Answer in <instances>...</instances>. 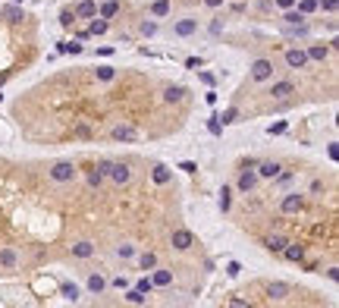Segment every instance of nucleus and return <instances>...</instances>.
<instances>
[{
  "mask_svg": "<svg viewBox=\"0 0 339 308\" xmlns=\"http://www.w3.org/2000/svg\"><path fill=\"white\" fill-rule=\"evenodd\" d=\"M126 302H132V305H145V302H148V296H145V293H138V289H129V286H126Z\"/></svg>",
  "mask_w": 339,
  "mask_h": 308,
  "instance_id": "29",
  "label": "nucleus"
},
{
  "mask_svg": "<svg viewBox=\"0 0 339 308\" xmlns=\"http://www.w3.org/2000/svg\"><path fill=\"white\" fill-rule=\"evenodd\" d=\"M151 176H154V183H157V186H166L170 179H173V173H170V167H163V164H157L154 170H151Z\"/></svg>",
  "mask_w": 339,
  "mask_h": 308,
  "instance_id": "21",
  "label": "nucleus"
},
{
  "mask_svg": "<svg viewBox=\"0 0 339 308\" xmlns=\"http://www.w3.org/2000/svg\"><path fill=\"white\" fill-rule=\"evenodd\" d=\"M282 132H286V123H273L270 126V135H282Z\"/></svg>",
  "mask_w": 339,
  "mask_h": 308,
  "instance_id": "44",
  "label": "nucleus"
},
{
  "mask_svg": "<svg viewBox=\"0 0 339 308\" xmlns=\"http://www.w3.org/2000/svg\"><path fill=\"white\" fill-rule=\"evenodd\" d=\"M286 296H289V286H286V283H279V280H276V283L267 286V299H270V302H282Z\"/></svg>",
  "mask_w": 339,
  "mask_h": 308,
  "instance_id": "18",
  "label": "nucleus"
},
{
  "mask_svg": "<svg viewBox=\"0 0 339 308\" xmlns=\"http://www.w3.org/2000/svg\"><path fill=\"white\" fill-rule=\"evenodd\" d=\"M311 60H308V53H305V47H289L286 50V66L289 69H305Z\"/></svg>",
  "mask_w": 339,
  "mask_h": 308,
  "instance_id": "8",
  "label": "nucleus"
},
{
  "mask_svg": "<svg viewBox=\"0 0 339 308\" xmlns=\"http://www.w3.org/2000/svg\"><path fill=\"white\" fill-rule=\"evenodd\" d=\"M207 132H211V135H220V132H223L220 117H211V120H207Z\"/></svg>",
  "mask_w": 339,
  "mask_h": 308,
  "instance_id": "37",
  "label": "nucleus"
},
{
  "mask_svg": "<svg viewBox=\"0 0 339 308\" xmlns=\"http://www.w3.org/2000/svg\"><path fill=\"white\" fill-rule=\"evenodd\" d=\"M13 4H19V0H13Z\"/></svg>",
  "mask_w": 339,
  "mask_h": 308,
  "instance_id": "55",
  "label": "nucleus"
},
{
  "mask_svg": "<svg viewBox=\"0 0 339 308\" xmlns=\"http://www.w3.org/2000/svg\"><path fill=\"white\" fill-rule=\"evenodd\" d=\"M117 255H120V258H132V255H135V245H129V242L117 245Z\"/></svg>",
  "mask_w": 339,
  "mask_h": 308,
  "instance_id": "39",
  "label": "nucleus"
},
{
  "mask_svg": "<svg viewBox=\"0 0 339 308\" xmlns=\"http://www.w3.org/2000/svg\"><path fill=\"white\" fill-rule=\"evenodd\" d=\"M138 32H142V35H148V38H151V35L157 32V22H148V19H145V22L138 25Z\"/></svg>",
  "mask_w": 339,
  "mask_h": 308,
  "instance_id": "42",
  "label": "nucleus"
},
{
  "mask_svg": "<svg viewBox=\"0 0 339 308\" xmlns=\"http://www.w3.org/2000/svg\"><path fill=\"white\" fill-rule=\"evenodd\" d=\"M226 274H230V277H239V274H242V264H239V261H230V264H226Z\"/></svg>",
  "mask_w": 339,
  "mask_h": 308,
  "instance_id": "43",
  "label": "nucleus"
},
{
  "mask_svg": "<svg viewBox=\"0 0 339 308\" xmlns=\"http://www.w3.org/2000/svg\"><path fill=\"white\" fill-rule=\"evenodd\" d=\"M0 82H4V76H0Z\"/></svg>",
  "mask_w": 339,
  "mask_h": 308,
  "instance_id": "56",
  "label": "nucleus"
},
{
  "mask_svg": "<svg viewBox=\"0 0 339 308\" xmlns=\"http://www.w3.org/2000/svg\"><path fill=\"white\" fill-rule=\"evenodd\" d=\"M16 264H19L16 248H0V267H4V270H13Z\"/></svg>",
  "mask_w": 339,
  "mask_h": 308,
  "instance_id": "20",
  "label": "nucleus"
},
{
  "mask_svg": "<svg viewBox=\"0 0 339 308\" xmlns=\"http://www.w3.org/2000/svg\"><path fill=\"white\" fill-rule=\"evenodd\" d=\"M151 283H154L157 289H166L170 283H173V270H166V267H151Z\"/></svg>",
  "mask_w": 339,
  "mask_h": 308,
  "instance_id": "12",
  "label": "nucleus"
},
{
  "mask_svg": "<svg viewBox=\"0 0 339 308\" xmlns=\"http://www.w3.org/2000/svg\"><path fill=\"white\" fill-rule=\"evenodd\" d=\"M69 251H72V258H91L94 255V242H88V239H82V242H72L69 245Z\"/></svg>",
  "mask_w": 339,
  "mask_h": 308,
  "instance_id": "16",
  "label": "nucleus"
},
{
  "mask_svg": "<svg viewBox=\"0 0 339 308\" xmlns=\"http://www.w3.org/2000/svg\"><path fill=\"white\" fill-rule=\"evenodd\" d=\"M170 13V0H157V4H151V16H157V19H160V16H166Z\"/></svg>",
  "mask_w": 339,
  "mask_h": 308,
  "instance_id": "31",
  "label": "nucleus"
},
{
  "mask_svg": "<svg viewBox=\"0 0 339 308\" xmlns=\"http://www.w3.org/2000/svg\"><path fill=\"white\" fill-rule=\"evenodd\" d=\"M72 13H75V19H94V16H98V4H94V0H82Z\"/></svg>",
  "mask_w": 339,
  "mask_h": 308,
  "instance_id": "15",
  "label": "nucleus"
},
{
  "mask_svg": "<svg viewBox=\"0 0 339 308\" xmlns=\"http://www.w3.org/2000/svg\"><path fill=\"white\" fill-rule=\"evenodd\" d=\"M270 79H273V60L258 57L251 63V82H270Z\"/></svg>",
  "mask_w": 339,
  "mask_h": 308,
  "instance_id": "6",
  "label": "nucleus"
},
{
  "mask_svg": "<svg viewBox=\"0 0 339 308\" xmlns=\"http://www.w3.org/2000/svg\"><path fill=\"white\" fill-rule=\"evenodd\" d=\"M314 10H317V0H301V4H298V13H305V16L314 13Z\"/></svg>",
  "mask_w": 339,
  "mask_h": 308,
  "instance_id": "40",
  "label": "nucleus"
},
{
  "mask_svg": "<svg viewBox=\"0 0 339 308\" xmlns=\"http://www.w3.org/2000/svg\"><path fill=\"white\" fill-rule=\"evenodd\" d=\"M327 277H330V280L336 283V280H339V267H330V270H327Z\"/></svg>",
  "mask_w": 339,
  "mask_h": 308,
  "instance_id": "51",
  "label": "nucleus"
},
{
  "mask_svg": "<svg viewBox=\"0 0 339 308\" xmlns=\"http://www.w3.org/2000/svg\"><path fill=\"white\" fill-rule=\"evenodd\" d=\"M0 13H4L10 22H19V19H22V10H19V7H4Z\"/></svg>",
  "mask_w": 339,
  "mask_h": 308,
  "instance_id": "33",
  "label": "nucleus"
},
{
  "mask_svg": "<svg viewBox=\"0 0 339 308\" xmlns=\"http://www.w3.org/2000/svg\"><path fill=\"white\" fill-rule=\"evenodd\" d=\"M185 66H188V69H198V66H201V57H188Z\"/></svg>",
  "mask_w": 339,
  "mask_h": 308,
  "instance_id": "46",
  "label": "nucleus"
},
{
  "mask_svg": "<svg viewBox=\"0 0 339 308\" xmlns=\"http://www.w3.org/2000/svg\"><path fill=\"white\" fill-rule=\"evenodd\" d=\"M138 267H142V270H151V267H157V255H154V251H145V255L138 258Z\"/></svg>",
  "mask_w": 339,
  "mask_h": 308,
  "instance_id": "30",
  "label": "nucleus"
},
{
  "mask_svg": "<svg viewBox=\"0 0 339 308\" xmlns=\"http://www.w3.org/2000/svg\"><path fill=\"white\" fill-rule=\"evenodd\" d=\"M117 13H120V4H117V0H107V4L98 10V16H101V19H113Z\"/></svg>",
  "mask_w": 339,
  "mask_h": 308,
  "instance_id": "25",
  "label": "nucleus"
},
{
  "mask_svg": "<svg viewBox=\"0 0 339 308\" xmlns=\"http://www.w3.org/2000/svg\"><path fill=\"white\" fill-rule=\"evenodd\" d=\"M204 7H211V10H217V7H223V0H204Z\"/></svg>",
  "mask_w": 339,
  "mask_h": 308,
  "instance_id": "52",
  "label": "nucleus"
},
{
  "mask_svg": "<svg viewBox=\"0 0 339 308\" xmlns=\"http://www.w3.org/2000/svg\"><path fill=\"white\" fill-rule=\"evenodd\" d=\"M198 32V19H179L173 25V35H179V38H188V35Z\"/></svg>",
  "mask_w": 339,
  "mask_h": 308,
  "instance_id": "17",
  "label": "nucleus"
},
{
  "mask_svg": "<svg viewBox=\"0 0 339 308\" xmlns=\"http://www.w3.org/2000/svg\"><path fill=\"white\" fill-rule=\"evenodd\" d=\"M185 95H188V88H182V85H166L160 92L163 104H179V101H185Z\"/></svg>",
  "mask_w": 339,
  "mask_h": 308,
  "instance_id": "10",
  "label": "nucleus"
},
{
  "mask_svg": "<svg viewBox=\"0 0 339 308\" xmlns=\"http://www.w3.org/2000/svg\"><path fill=\"white\" fill-rule=\"evenodd\" d=\"M282 22H286V25H301V22H305V13H298V10L292 7V10H286V16H282Z\"/></svg>",
  "mask_w": 339,
  "mask_h": 308,
  "instance_id": "26",
  "label": "nucleus"
},
{
  "mask_svg": "<svg viewBox=\"0 0 339 308\" xmlns=\"http://www.w3.org/2000/svg\"><path fill=\"white\" fill-rule=\"evenodd\" d=\"M255 164H258V160H248V164H245V167L239 170V179H236V189H239L242 195H248V192H255V189H258V183H261V176H258Z\"/></svg>",
  "mask_w": 339,
  "mask_h": 308,
  "instance_id": "1",
  "label": "nucleus"
},
{
  "mask_svg": "<svg viewBox=\"0 0 339 308\" xmlns=\"http://www.w3.org/2000/svg\"><path fill=\"white\" fill-rule=\"evenodd\" d=\"M72 22H75V13H72V10H63V13H60V25H63V29H72Z\"/></svg>",
  "mask_w": 339,
  "mask_h": 308,
  "instance_id": "38",
  "label": "nucleus"
},
{
  "mask_svg": "<svg viewBox=\"0 0 339 308\" xmlns=\"http://www.w3.org/2000/svg\"><path fill=\"white\" fill-rule=\"evenodd\" d=\"M220 123H223V126H230V123H239V110H236V107H230V110H223Z\"/></svg>",
  "mask_w": 339,
  "mask_h": 308,
  "instance_id": "34",
  "label": "nucleus"
},
{
  "mask_svg": "<svg viewBox=\"0 0 339 308\" xmlns=\"http://www.w3.org/2000/svg\"><path fill=\"white\" fill-rule=\"evenodd\" d=\"M135 289H138V293H145V296H148V293H151V289H154V283H151V277H142Z\"/></svg>",
  "mask_w": 339,
  "mask_h": 308,
  "instance_id": "41",
  "label": "nucleus"
},
{
  "mask_svg": "<svg viewBox=\"0 0 339 308\" xmlns=\"http://www.w3.org/2000/svg\"><path fill=\"white\" fill-rule=\"evenodd\" d=\"M47 176L53 179V183H72V179L79 176V167H75L72 160H56V164L47 170Z\"/></svg>",
  "mask_w": 339,
  "mask_h": 308,
  "instance_id": "2",
  "label": "nucleus"
},
{
  "mask_svg": "<svg viewBox=\"0 0 339 308\" xmlns=\"http://www.w3.org/2000/svg\"><path fill=\"white\" fill-rule=\"evenodd\" d=\"M286 242H289V239H286V236H279V233H276V236H267V239H264V248H267L270 255H279V251L286 248Z\"/></svg>",
  "mask_w": 339,
  "mask_h": 308,
  "instance_id": "19",
  "label": "nucleus"
},
{
  "mask_svg": "<svg viewBox=\"0 0 339 308\" xmlns=\"http://www.w3.org/2000/svg\"><path fill=\"white\" fill-rule=\"evenodd\" d=\"M179 170H185V173H195V170H198V167H195V164H192V160H182V164H179Z\"/></svg>",
  "mask_w": 339,
  "mask_h": 308,
  "instance_id": "45",
  "label": "nucleus"
},
{
  "mask_svg": "<svg viewBox=\"0 0 339 308\" xmlns=\"http://www.w3.org/2000/svg\"><path fill=\"white\" fill-rule=\"evenodd\" d=\"M305 205H308V198L301 195V192H289V195L279 198V211H282V214H301V211H305Z\"/></svg>",
  "mask_w": 339,
  "mask_h": 308,
  "instance_id": "4",
  "label": "nucleus"
},
{
  "mask_svg": "<svg viewBox=\"0 0 339 308\" xmlns=\"http://www.w3.org/2000/svg\"><path fill=\"white\" fill-rule=\"evenodd\" d=\"M286 261H292V264H298V261H305V245H298V242H286V248L279 251Z\"/></svg>",
  "mask_w": 339,
  "mask_h": 308,
  "instance_id": "14",
  "label": "nucleus"
},
{
  "mask_svg": "<svg viewBox=\"0 0 339 308\" xmlns=\"http://www.w3.org/2000/svg\"><path fill=\"white\" fill-rule=\"evenodd\" d=\"M113 286H117V289H126V286H129V280H126V277H117V280H113Z\"/></svg>",
  "mask_w": 339,
  "mask_h": 308,
  "instance_id": "50",
  "label": "nucleus"
},
{
  "mask_svg": "<svg viewBox=\"0 0 339 308\" xmlns=\"http://www.w3.org/2000/svg\"><path fill=\"white\" fill-rule=\"evenodd\" d=\"M230 205H233V189L223 186V189H220V211L226 214V211H230Z\"/></svg>",
  "mask_w": 339,
  "mask_h": 308,
  "instance_id": "27",
  "label": "nucleus"
},
{
  "mask_svg": "<svg viewBox=\"0 0 339 308\" xmlns=\"http://www.w3.org/2000/svg\"><path fill=\"white\" fill-rule=\"evenodd\" d=\"M107 29H110V19H101V16H94L91 25H88V35H107Z\"/></svg>",
  "mask_w": 339,
  "mask_h": 308,
  "instance_id": "23",
  "label": "nucleus"
},
{
  "mask_svg": "<svg viewBox=\"0 0 339 308\" xmlns=\"http://www.w3.org/2000/svg\"><path fill=\"white\" fill-rule=\"evenodd\" d=\"M107 176L113 179V186H129V183H132V167L123 164V160H110Z\"/></svg>",
  "mask_w": 339,
  "mask_h": 308,
  "instance_id": "3",
  "label": "nucleus"
},
{
  "mask_svg": "<svg viewBox=\"0 0 339 308\" xmlns=\"http://www.w3.org/2000/svg\"><path fill=\"white\" fill-rule=\"evenodd\" d=\"M255 170H258V176H261V179H273V176L282 170V164H279V160H258Z\"/></svg>",
  "mask_w": 339,
  "mask_h": 308,
  "instance_id": "11",
  "label": "nucleus"
},
{
  "mask_svg": "<svg viewBox=\"0 0 339 308\" xmlns=\"http://www.w3.org/2000/svg\"><path fill=\"white\" fill-rule=\"evenodd\" d=\"M110 135H113V142H135L138 129H135V126H129V123H120V126H113V129H110Z\"/></svg>",
  "mask_w": 339,
  "mask_h": 308,
  "instance_id": "9",
  "label": "nucleus"
},
{
  "mask_svg": "<svg viewBox=\"0 0 339 308\" xmlns=\"http://www.w3.org/2000/svg\"><path fill=\"white\" fill-rule=\"evenodd\" d=\"M104 179H107V176H104V173H101L98 167H94V170H88V176H85V183H88L91 189H101V186H104Z\"/></svg>",
  "mask_w": 339,
  "mask_h": 308,
  "instance_id": "24",
  "label": "nucleus"
},
{
  "mask_svg": "<svg viewBox=\"0 0 339 308\" xmlns=\"http://www.w3.org/2000/svg\"><path fill=\"white\" fill-rule=\"evenodd\" d=\"M220 29H223V22H220V19H214V22H211V32H214V35H220Z\"/></svg>",
  "mask_w": 339,
  "mask_h": 308,
  "instance_id": "53",
  "label": "nucleus"
},
{
  "mask_svg": "<svg viewBox=\"0 0 339 308\" xmlns=\"http://www.w3.org/2000/svg\"><path fill=\"white\" fill-rule=\"evenodd\" d=\"M170 245H173L176 251H188V248L195 245V233L185 230V227H176L173 233H170Z\"/></svg>",
  "mask_w": 339,
  "mask_h": 308,
  "instance_id": "5",
  "label": "nucleus"
},
{
  "mask_svg": "<svg viewBox=\"0 0 339 308\" xmlns=\"http://www.w3.org/2000/svg\"><path fill=\"white\" fill-rule=\"evenodd\" d=\"M317 10H324V13H336V10H339V0H317Z\"/></svg>",
  "mask_w": 339,
  "mask_h": 308,
  "instance_id": "35",
  "label": "nucleus"
},
{
  "mask_svg": "<svg viewBox=\"0 0 339 308\" xmlns=\"http://www.w3.org/2000/svg\"><path fill=\"white\" fill-rule=\"evenodd\" d=\"M276 7H282V10H292V7H295V0H276Z\"/></svg>",
  "mask_w": 339,
  "mask_h": 308,
  "instance_id": "49",
  "label": "nucleus"
},
{
  "mask_svg": "<svg viewBox=\"0 0 339 308\" xmlns=\"http://www.w3.org/2000/svg\"><path fill=\"white\" fill-rule=\"evenodd\" d=\"M60 53H82V44H79V41H63V44H60Z\"/></svg>",
  "mask_w": 339,
  "mask_h": 308,
  "instance_id": "36",
  "label": "nucleus"
},
{
  "mask_svg": "<svg viewBox=\"0 0 339 308\" xmlns=\"http://www.w3.org/2000/svg\"><path fill=\"white\" fill-rule=\"evenodd\" d=\"M88 289H91L94 296H101L104 289H107V280H104L101 274H88Z\"/></svg>",
  "mask_w": 339,
  "mask_h": 308,
  "instance_id": "22",
  "label": "nucleus"
},
{
  "mask_svg": "<svg viewBox=\"0 0 339 308\" xmlns=\"http://www.w3.org/2000/svg\"><path fill=\"white\" fill-rule=\"evenodd\" d=\"M60 293H63V299H66V302H79V286H75V283H63Z\"/></svg>",
  "mask_w": 339,
  "mask_h": 308,
  "instance_id": "28",
  "label": "nucleus"
},
{
  "mask_svg": "<svg viewBox=\"0 0 339 308\" xmlns=\"http://www.w3.org/2000/svg\"><path fill=\"white\" fill-rule=\"evenodd\" d=\"M94 76H98L101 82H110L113 76H117V69H113V66H98V69H94Z\"/></svg>",
  "mask_w": 339,
  "mask_h": 308,
  "instance_id": "32",
  "label": "nucleus"
},
{
  "mask_svg": "<svg viewBox=\"0 0 339 308\" xmlns=\"http://www.w3.org/2000/svg\"><path fill=\"white\" fill-rule=\"evenodd\" d=\"M295 95V82L292 79H279V82H273V88H270V98L273 101H286V98H292Z\"/></svg>",
  "mask_w": 339,
  "mask_h": 308,
  "instance_id": "7",
  "label": "nucleus"
},
{
  "mask_svg": "<svg viewBox=\"0 0 339 308\" xmlns=\"http://www.w3.org/2000/svg\"><path fill=\"white\" fill-rule=\"evenodd\" d=\"M330 50H333L330 44H308V47H305V53H308L311 63H324V60L330 57Z\"/></svg>",
  "mask_w": 339,
  "mask_h": 308,
  "instance_id": "13",
  "label": "nucleus"
},
{
  "mask_svg": "<svg viewBox=\"0 0 339 308\" xmlns=\"http://www.w3.org/2000/svg\"><path fill=\"white\" fill-rule=\"evenodd\" d=\"M320 189H324V183H320V179H314V183H311V195H320Z\"/></svg>",
  "mask_w": 339,
  "mask_h": 308,
  "instance_id": "48",
  "label": "nucleus"
},
{
  "mask_svg": "<svg viewBox=\"0 0 339 308\" xmlns=\"http://www.w3.org/2000/svg\"><path fill=\"white\" fill-rule=\"evenodd\" d=\"M0 101H4V95H0Z\"/></svg>",
  "mask_w": 339,
  "mask_h": 308,
  "instance_id": "54",
  "label": "nucleus"
},
{
  "mask_svg": "<svg viewBox=\"0 0 339 308\" xmlns=\"http://www.w3.org/2000/svg\"><path fill=\"white\" fill-rule=\"evenodd\" d=\"M258 10H261V13H270V10H273V4H270V0H261Z\"/></svg>",
  "mask_w": 339,
  "mask_h": 308,
  "instance_id": "47",
  "label": "nucleus"
}]
</instances>
